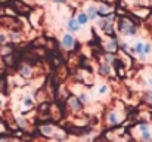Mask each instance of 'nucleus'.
<instances>
[{
    "label": "nucleus",
    "instance_id": "f257e3e1",
    "mask_svg": "<svg viewBox=\"0 0 152 142\" xmlns=\"http://www.w3.org/2000/svg\"><path fill=\"white\" fill-rule=\"evenodd\" d=\"M118 28H120V31L123 33V34H126V36H130V34H134L136 33V25L133 24V22H130L127 18H121L120 19V22H118Z\"/></svg>",
    "mask_w": 152,
    "mask_h": 142
},
{
    "label": "nucleus",
    "instance_id": "f03ea898",
    "mask_svg": "<svg viewBox=\"0 0 152 142\" xmlns=\"http://www.w3.org/2000/svg\"><path fill=\"white\" fill-rule=\"evenodd\" d=\"M55 130L56 127L53 124H49V123H42L39 126V133L45 138H53L55 136Z\"/></svg>",
    "mask_w": 152,
    "mask_h": 142
},
{
    "label": "nucleus",
    "instance_id": "7ed1b4c3",
    "mask_svg": "<svg viewBox=\"0 0 152 142\" xmlns=\"http://www.w3.org/2000/svg\"><path fill=\"white\" fill-rule=\"evenodd\" d=\"M66 105L71 108L72 113H80L83 110V102L77 98V96H69L66 99Z\"/></svg>",
    "mask_w": 152,
    "mask_h": 142
},
{
    "label": "nucleus",
    "instance_id": "20e7f679",
    "mask_svg": "<svg viewBox=\"0 0 152 142\" xmlns=\"http://www.w3.org/2000/svg\"><path fill=\"white\" fill-rule=\"evenodd\" d=\"M139 130H140V138L143 142H151L152 141V133H151V129L146 123H140L139 126Z\"/></svg>",
    "mask_w": 152,
    "mask_h": 142
},
{
    "label": "nucleus",
    "instance_id": "39448f33",
    "mask_svg": "<svg viewBox=\"0 0 152 142\" xmlns=\"http://www.w3.org/2000/svg\"><path fill=\"white\" fill-rule=\"evenodd\" d=\"M106 123H108L111 127L118 126V124L121 123V118H120L118 113H115V111H109V113H108V116H106Z\"/></svg>",
    "mask_w": 152,
    "mask_h": 142
},
{
    "label": "nucleus",
    "instance_id": "423d86ee",
    "mask_svg": "<svg viewBox=\"0 0 152 142\" xmlns=\"http://www.w3.org/2000/svg\"><path fill=\"white\" fill-rule=\"evenodd\" d=\"M62 45H64V47L65 49H72V47L75 46V39L71 36V34H65L64 36V39H62Z\"/></svg>",
    "mask_w": 152,
    "mask_h": 142
},
{
    "label": "nucleus",
    "instance_id": "0eeeda50",
    "mask_svg": "<svg viewBox=\"0 0 152 142\" xmlns=\"http://www.w3.org/2000/svg\"><path fill=\"white\" fill-rule=\"evenodd\" d=\"M78 27H80V24H78V21L77 19H74V18H69L68 19V22H66V28L69 30V31H78Z\"/></svg>",
    "mask_w": 152,
    "mask_h": 142
},
{
    "label": "nucleus",
    "instance_id": "6e6552de",
    "mask_svg": "<svg viewBox=\"0 0 152 142\" xmlns=\"http://www.w3.org/2000/svg\"><path fill=\"white\" fill-rule=\"evenodd\" d=\"M19 73H21V76L22 77H31L33 76V68L30 67V65H27V64H24L21 68H19Z\"/></svg>",
    "mask_w": 152,
    "mask_h": 142
},
{
    "label": "nucleus",
    "instance_id": "1a4fd4ad",
    "mask_svg": "<svg viewBox=\"0 0 152 142\" xmlns=\"http://www.w3.org/2000/svg\"><path fill=\"white\" fill-rule=\"evenodd\" d=\"M13 7H16V10H18V12H21V13H27V12L30 10V7H28V6L21 4V1H13Z\"/></svg>",
    "mask_w": 152,
    "mask_h": 142
},
{
    "label": "nucleus",
    "instance_id": "9d476101",
    "mask_svg": "<svg viewBox=\"0 0 152 142\" xmlns=\"http://www.w3.org/2000/svg\"><path fill=\"white\" fill-rule=\"evenodd\" d=\"M87 16H89L90 19H95V18L98 16V7H95V6H90V7L87 9Z\"/></svg>",
    "mask_w": 152,
    "mask_h": 142
},
{
    "label": "nucleus",
    "instance_id": "9b49d317",
    "mask_svg": "<svg viewBox=\"0 0 152 142\" xmlns=\"http://www.w3.org/2000/svg\"><path fill=\"white\" fill-rule=\"evenodd\" d=\"M77 21H78V24H87V21H89V16H87V13H78V16H77Z\"/></svg>",
    "mask_w": 152,
    "mask_h": 142
},
{
    "label": "nucleus",
    "instance_id": "f8f14e48",
    "mask_svg": "<svg viewBox=\"0 0 152 142\" xmlns=\"http://www.w3.org/2000/svg\"><path fill=\"white\" fill-rule=\"evenodd\" d=\"M117 47H118V45H117V42H115V39L111 42V43H108V45H105V49L108 50V52H115L117 50Z\"/></svg>",
    "mask_w": 152,
    "mask_h": 142
},
{
    "label": "nucleus",
    "instance_id": "ddd939ff",
    "mask_svg": "<svg viewBox=\"0 0 152 142\" xmlns=\"http://www.w3.org/2000/svg\"><path fill=\"white\" fill-rule=\"evenodd\" d=\"M99 73H101L102 76H108L109 74V65L105 62L103 65H101V68H99Z\"/></svg>",
    "mask_w": 152,
    "mask_h": 142
},
{
    "label": "nucleus",
    "instance_id": "4468645a",
    "mask_svg": "<svg viewBox=\"0 0 152 142\" xmlns=\"http://www.w3.org/2000/svg\"><path fill=\"white\" fill-rule=\"evenodd\" d=\"M24 105H25L27 108H31V107L34 105V99L30 98V96H25V98H24Z\"/></svg>",
    "mask_w": 152,
    "mask_h": 142
},
{
    "label": "nucleus",
    "instance_id": "2eb2a0df",
    "mask_svg": "<svg viewBox=\"0 0 152 142\" xmlns=\"http://www.w3.org/2000/svg\"><path fill=\"white\" fill-rule=\"evenodd\" d=\"M0 92H6V80H4V77H0Z\"/></svg>",
    "mask_w": 152,
    "mask_h": 142
},
{
    "label": "nucleus",
    "instance_id": "dca6fc26",
    "mask_svg": "<svg viewBox=\"0 0 152 142\" xmlns=\"http://www.w3.org/2000/svg\"><path fill=\"white\" fill-rule=\"evenodd\" d=\"M18 124H19L22 129H25V127H27V120H25V118H18Z\"/></svg>",
    "mask_w": 152,
    "mask_h": 142
},
{
    "label": "nucleus",
    "instance_id": "f3484780",
    "mask_svg": "<svg viewBox=\"0 0 152 142\" xmlns=\"http://www.w3.org/2000/svg\"><path fill=\"white\" fill-rule=\"evenodd\" d=\"M145 99H146V102H148V104H152V92H149V93H146V96H145Z\"/></svg>",
    "mask_w": 152,
    "mask_h": 142
},
{
    "label": "nucleus",
    "instance_id": "a211bd4d",
    "mask_svg": "<svg viewBox=\"0 0 152 142\" xmlns=\"http://www.w3.org/2000/svg\"><path fill=\"white\" fill-rule=\"evenodd\" d=\"M0 142H12L6 135H0Z\"/></svg>",
    "mask_w": 152,
    "mask_h": 142
},
{
    "label": "nucleus",
    "instance_id": "6ab92c4d",
    "mask_svg": "<svg viewBox=\"0 0 152 142\" xmlns=\"http://www.w3.org/2000/svg\"><path fill=\"white\" fill-rule=\"evenodd\" d=\"M149 52H151V45H145V46H143V53L146 55V53H149Z\"/></svg>",
    "mask_w": 152,
    "mask_h": 142
},
{
    "label": "nucleus",
    "instance_id": "aec40b11",
    "mask_svg": "<svg viewBox=\"0 0 152 142\" xmlns=\"http://www.w3.org/2000/svg\"><path fill=\"white\" fill-rule=\"evenodd\" d=\"M108 90V88H106V85H102L101 88H99V93H105Z\"/></svg>",
    "mask_w": 152,
    "mask_h": 142
},
{
    "label": "nucleus",
    "instance_id": "412c9836",
    "mask_svg": "<svg viewBox=\"0 0 152 142\" xmlns=\"http://www.w3.org/2000/svg\"><path fill=\"white\" fill-rule=\"evenodd\" d=\"M6 42V37L4 36H0V43H4Z\"/></svg>",
    "mask_w": 152,
    "mask_h": 142
},
{
    "label": "nucleus",
    "instance_id": "4be33fe9",
    "mask_svg": "<svg viewBox=\"0 0 152 142\" xmlns=\"http://www.w3.org/2000/svg\"><path fill=\"white\" fill-rule=\"evenodd\" d=\"M148 83H149V86L152 88V79H149V80H148Z\"/></svg>",
    "mask_w": 152,
    "mask_h": 142
},
{
    "label": "nucleus",
    "instance_id": "5701e85b",
    "mask_svg": "<svg viewBox=\"0 0 152 142\" xmlns=\"http://www.w3.org/2000/svg\"><path fill=\"white\" fill-rule=\"evenodd\" d=\"M55 1H56V3H61V1H64V0H55Z\"/></svg>",
    "mask_w": 152,
    "mask_h": 142
}]
</instances>
